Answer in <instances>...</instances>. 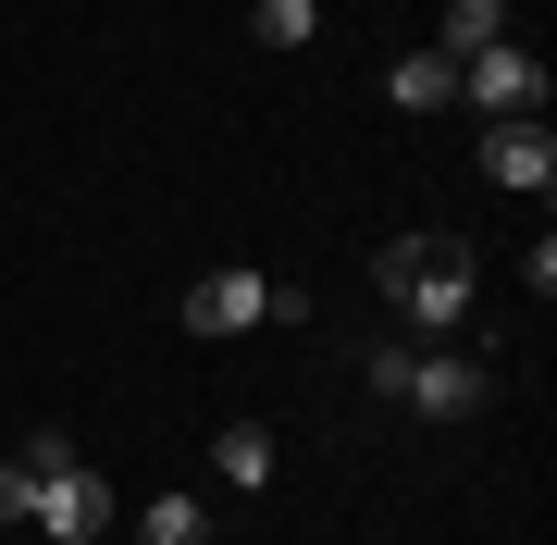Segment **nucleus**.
<instances>
[{
    "label": "nucleus",
    "mask_w": 557,
    "mask_h": 545,
    "mask_svg": "<svg viewBox=\"0 0 557 545\" xmlns=\"http://www.w3.org/2000/svg\"><path fill=\"white\" fill-rule=\"evenodd\" d=\"M372 285H384V310H397L409 347H446L458 323H471V248L458 236H397L372 261Z\"/></svg>",
    "instance_id": "1"
},
{
    "label": "nucleus",
    "mask_w": 557,
    "mask_h": 545,
    "mask_svg": "<svg viewBox=\"0 0 557 545\" xmlns=\"http://www.w3.org/2000/svg\"><path fill=\"white\" fill-rule=\"evenodd\" d=\"M372 397H397V409H421V422H471L483 397H496V372L471 360V347H409V335H384L372 360Z\"/></svg>",
    "instance_id": "2"
},
{
    "label": "nucleus",
    "mask_w": 557,
    "mask_h": 545,
    "mask_svg": "<svg viewBox=\"0 0 557 545\" xmlns=\"http://www.w3.org/2000/svg\"><path fill=\"white\" fill-rule=\"evenodd\" d=\"M260 323H310V285H273V273H199L186 285V335H260Z\"/></svg>",
    "instance_id": "3"
},
{
    "label": "nucleus",
    "mask_w": 557,
    "mask_h": 545,
    "mask_svg": "<svg viewBox=\"0 0 557 545\" xmlns=\"http://www.w3.org/2000/svg\"><path fill=\"white\" fill-rule=\"evenodd\" d=\"M458 100H471L483 124H545V62L520 38H483L471 62H458Z\"/></svg>",
    "instance_id": "4"
},
{
    "label": "nucleus",
    "mask_w": 557,
    "mask_h": 545,
    "mask_svg": "<svg viewBox=\"0 0 557 545\" xmlns=\"http://www.w3.org/2000/svg\"><path fill=\"white\" fill-rule=\"evenodd\" d=\"M25 521H38L50 545H100V533H112V484H100L87 459H62L50 484H38V508H25Z\"/></svg>",
    "instance_id": "5"
},
{
    "label": "nucleus",
    "mask_w": 557,
    "mask_h": 545,
    "mask_svg": "<svg viewBox=\"0 0 557 545\" xmlns=\"http://www.w3.org/2000/svg\"><path fill=\"white\" fill-rule=\"evenodd\" d=\"M483 174H496L508 199H545L557 186V137L545 124H483Z\"/></svg>",
    "instance_id": "6"
},
{
    "label": "nucleus",
    "mask_w": 557,
    "mask_h": 545,
    "mask_svg": "<svg viewBox=\"0 0 557 545\" xmlns=\"http://www.w3.org/2000/svg\"><path fill=\"white\" fill-rule=\"evenodd\" d=\"M384 100H397V112H458V62H446V50L384 62Z\"/></svg>",
    "instance_id": "7"
},
{
    "label": "nucleus",
    "mask_w": 557,
    "mask_h": 545,
    "mask_svg": "<svg viewBox=\"0 0 557 545\" xmlns=\"http://www.w3.org/2000/svg\"><path fill=\"white\" fill-rule=\"evenodd\" d=\"M62 459H75V446H62V434H38V446H13V459H0V521H25V508H38V484H50Z\"/></svg>",
    "instance_id": "8"
},
{
    "label": "nucleus",
    "mask_w": 557,
    "mask_h": 545,
    "mask_svg": "<svg viewBox=\"0 0 557 545\" xmlns=\"http://www.w3.org/2000/svg\"><path fill=\"white\" fill-rule=\"evenodd\" d=\"M211 471H223L236 496H260V484H273V434H260V422H223V434H211Z\"/></svg>",
    "instance_id": "9"
},
{
    "label": "nucleus",
    "mask_w": 557,
    "mask_h": 545,
    "mask_svg": "<svg viewBox=\"0 0 557 545\" xmlns=\"http://www.w3.org/2000/svg\"><path fill=\"white\" fill-rule=\"evenodd\" d=\"M137 545H211V508L199 496H149L137 508Z\"/></svg>",
    "instance_id": "10"
},
{
    "label": "nucleus",
    "mask_w": 557,
    "mask_h": 545,
    "mask_svg": "<svg viewBox=\"0 0 557 545\" xmlns=\"http://www.w3.org/2000/svg\"><path fill=\"white\" fill-rule=\"evenodd\" d=\"M248 38H260V50H310V38H322V0H260Z\"/></svg>",
    "instance_id": "11"
},
{
    "label": "nucleus",
    "mask_w": 557,
    "mask_h": 545,
    "mask_svg": "<svg viewBox=\"0 0 557 545\" xmlns=\"http://www.w3.org/2000/svg\"><path fill=\"white\" fill-rule=\"evenodd\" d=\"M483 38H508V0H446V38H434V50H446V62H471Z\"/></svg>",
    "instance_id": "12"
}]
</instances>
